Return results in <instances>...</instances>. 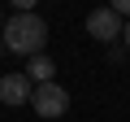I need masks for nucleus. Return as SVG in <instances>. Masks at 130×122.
Here are the masks:
<instances>
[{"instance_id":"nucleus-1","label":"nucleus","mask_w":130,"mask_h":122,"mask_svg":"<svg viewBox=\"0 0 130 122\" xmlns=\"http://www.w3.org/2000/svg\"><path fill=\"white\" fill-rule=\"evenodd\" d=\"M5 48L9 52H22V57H35V52H43V44H48V22L30 9V13H18V18H9L5 22Z\"/></svg>"},{"instance_id":"nucleus-9","label":"nucleus","mask_w":130,"mask_h":122,"mask_svg":"<svg viewBox=\"0 0 130 122\" xmlns=\"http://www.w3.org/2000/svg\"><path fill=\"white\" fill-rule=\"evenodd\" d=\"M0 48H5V35H0Z\"/></svg>"},{"instance_id":"nucleus-7","label":"nucleus","mask_w":130,"mask_h":122,"mask_svg":"<svg viewBox=\"0 0 130 122\" xmlns=\"http://www.w3.org/2000/svg\"><path fill=\"white\" fill-rule=\"evenodd\" d=\"M108 9H117L121 18H130V0H108Z\"/></svg>"},{"instance_id":"nucleus-6","label":"nucleus","mask_w":130,"mask_h":122,"mask_svg":"<svg viewBox=\"0 0 130 122\" xmlns=\"http://www.w3.org/2000/svg\"><path fill=\"white\" fill-rule=\"evenodd\" d=\"M9 5H13V9H18V13H30V9H35V5H39V0H9Z\"/></svg>"},{"instance_id":"nucleus-8","label":"nucleus","mask_w":130,"mask_h":122,"mask_svg":"<svg viewBox=\"0 0 130 122\" xmlns=\"http://www.w3.org/2000/svg\"><path fill=\"white\" fill-rule=\"evenodd\" d=\"M121 39H126V48H130V18L121 22Z\"/></svg>"},{"instance_id":"nucleus-5","label":"nucleus","mask_w":130,"mask_h":122,"mask_svg":"<svg viewBox=\"0 0 130 122\" xmlns=\"http://www.w3.org/2000/svg\"><path fill=\"white\" fill-rule=\"evenodd\" d=\"M26 79H30V83H52V79H56V61L43 57V52H35V57L26 61Z\"/></svg>"},{"instance_id":"nucleus-4","label":"nucleus","mask_w":130,"mask_h":122,"mask_svg":"<svg viewBox=\"0 0 130 122\" xmlns=\"http://www.w3.org/2000/svg\"><path fill=\"white\" fill-rule=\"evenodd\" d=\"M30 92L35 83L26 74H0V100L5 105H30Z\"/></svg>"},{"instance_id":"nucleus-2","label":"nucleus","mask_w":130,"mask_h":122,"mask_svg":"<svg viewBox=\"0 0 130 122\" xmlns=\"http://www.w3.org/2000/svg\"><path fill=\"white\" fill-rule=\"evenodd\" d=\"M30 105H35V113H39V118H48V122H52V118H61L65 109H70V92H65L56 79H52V83H35Z\"/></svg>"},{"instance_id":"nucleus-3","label":"nucleus","mask_w":130,"mask_h":122,"mask_svg":"<svg viewBox=\"0 0 130 122\" xmlns=\"http://www.w3.org/2000/svg\"><path fill=\"white\" fill-rule=\"evenodd\" d=\"M87 35L113 44V39L121 35V13H117V9H91V13H87Z\"/></svg>"}]
</instances>
